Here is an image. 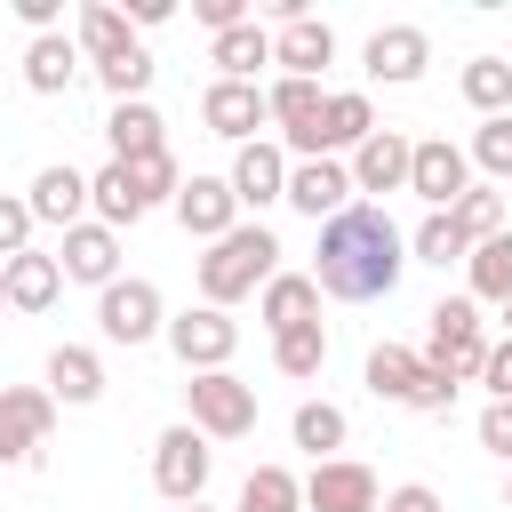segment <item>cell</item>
<instances>
[{
	"instance_id": "cell-1",
	"label": "cell",
	"mask_w": 512,
	"mask_h": 512,
	"mask_svg": "<svg viewBox=\"0 0 512 512\" xmlns=\"http://www.w3.org/2000/svg\"><path fill=\"white\" fill-rule=\"evenodd\" d=\"M408 264H416V256H408L400 224H392L384 208L352 200V208H344L336 224H320V264H312V280H320V296L368 304V296H392Z\"/></svg>"
},
{
	"instance_id": "cell-2",
	"label": "cell",
	"mask_w": 512,
	"mask_h": 512,
	"mask_svg": "<svg viewBox=\"0 0 512 512\" xmlns=\"http://www.w3.org/2000/svg\"><path fill=\"white\" fill-rule=\"evenodd\" d=\"M280 280V240L264 232V224H240V232H224L208 256H200V296L224 312V304H240V296H256V288H272Z\"/></svg>"
},
{
	"instance_id": "cell-3",
	"label": "cell",
	"mask_w": 512,
	"mask_h": 512,
	"mask_svg": "<svg viewBox=\"0 0 512 512\" xmlns=\"http://www.w3.org/2000/svg\"><path fill=\"white\" fill-rule=\"evenodd\" d=\"M368 392L392 400V408H416V416H448L456 408V376L408 344H376L368 352Z\"/></svg>"
},
{
	"instance_id": "cell-4",
	"label": "cell",
	"mask_w": 512,
	"mask_h": 512,
	"mask_svg": "<svg viewBox=\"0 0 512 512\" xmlns=\"http://www.w3.org/2000/svg\"><path fill=\"white\" fill-rule=\"evenodd\" d=\"M424 320H432V344H424V360H440L456 384L488 368V352H496V344H488V328H480V304H472V296H440Z\"/></svg>"
},
{
	"instance_id": "cell-5",
	"label": "cell",
	"mask_w": 512,
	"mask_h": 512,
	"mask_svg": "<svg viewBox=\"0 0 512 512\" xmlns=\"http://www.w3.org/2000/svg\"><path fill=\"white\" fill-rule=\"evenodd\" d=\"M208 464H216V448H208L200 424H168V432L152 440V488H160L168 504H200Z\"/></svg>"
},
{
	"instance_id": "cell-6",
	"label": "cell",
	"mask_w": 512,
	"mask_h": 512,
	"mask_svg": "<svg viewBox=\"0 0 512 512\" xmlns=\"http://www.w3.org/2000/svg\"><path fill=\"white\" fill-rule=\"evenodd\" d=\"M168 352H176L192 376H216V368H232V352H240V320L216 312V304H192V312L168 320Z\"/></svg>"
},
{
	"instance_id": "cell-7",
	"label": "cell",
	"mask_w": 512,
	"mask_h": 512,
	"mask_svg": "<svg viewBox=\"0 0 512 512\" xmlns=\"http://www.w3.org/2000/svg\"><path fill=\"white\" fill-rule=\"evenodd\" d=\"M184 400H192V424H200L208 440H248V432H256V384H240L232 368L192 376Z\"/></svg>"
},
{
	"instance_id": "cell-8",
	"label": "cell",
	"mask_w": 512,
	"mask_h": 512,
	"mask_svg": "<svg viewBox=\"0 0 512 512\" xmlns=\"http://www.w3.org/2000/svg\"><path fill=\"white\" fill-rule=\"evenodd\" d=\"M96 328H104V344H152V336H168L160 288L152 280H112L96 296Z\"/></svg>"
},
{
	"instance_id": "cell-9",
	"label": "cell",
	"mask_w": 512,
	"mask_h": 512,
	"mask_svg": "<svg viewBox=\"0 0 512 512\" xmlns=\"http://www.w3.org/2000/svg\"><path fill=\"white\" fill-rule=\"evenodd\" d=\"M272 120H280V136H288V152H304V160H328V136H320V120H328V88L320 80H272Z\"/></svg>"
},
{
	"instance_id": "cell-10",
	"label": "cell",
	"mask_w": 512,
	"mask_h": 512,
	"mask_svg": "<svg viewBox=\"0 0 512 512\" xmlns=\"http://www.w3.org/2000/svg\"><path fill=\"white\" fill-rule=\"evenodd\" d=\"M408 192H416L432 216H448V208L472 192V152L448 144V136H424V144H416V176H408Z\"/></svg>"
},
{
	"instance_id": "cell-11",
	"label": "cell",
	"mask_w": 512,
	"mask_h": 512,
	"mask_svg": "<svg viewBox=\"0 0 512 512\" xmlns=\"http://www.w3.org/2000/svg\"><path fill=\"white\" fill-rule=\"evenodd\" d=\"M200 120H208V136L256 144V128L272 120V88H256V80H208V96H200Z\"/></svg>"
},
{
	"instance_id": "cell-12",
	"label": "cell",
	"mask_w": 512,
	"mask_h": 512,
	"mask_svg": "<svg viewBox=\"0 0 512 512\" xmlns=\"http://www.w3.org/2000/svg\"><path fill=\"white\" fill-rule=\"evenodd\" d=\"M424 64H432L424 24H376V32H368V48H360V72H368V80H392V88L424 80Z\"/></svg>"
},
{
	"instance_id": "cell-13",
	"label": "cell",
	"mask_w": 512,
	"mask_h": 512,
	"mask_svg": "<svg viewBox=\"0 0 512 512\" xmlns=\"http://www.w3.org/2000/svg\"><path fill=\"white\" fill-rule=\"evenodd\" d=\"M176 224L192 232V240H224V232H240V192H232V176H184V192H176Z\"/></svg>"
},
{
	"instance_id": "cell-14",
	"label": "cell",
	"mask_w": 512,
	"mask_h": 512,
	"mask_svg": "<svg viewBox=\"0 0 512 512\" xmlns=\"http://www.w3.org/2000/svg\"><path fill=\"white\" fill-rule=\"evenodd\" d=\"M48 424H56V392H40V384L0 392V456L8 464H32L40 440H48Z\"/></svg>"
},
{
	"instance_id": "cell-15",
	"label": "cell",
	"mask_w": 512,
	"mask_h": 512,
	"mask_svg": "<svg viewBox=\"0 0 512 512\" xmlns=\"http://www.w3.org/2000/svg\"><path fill=\"white\" fill-rule=\"evenodd\" d=\"M304 512H384L376 472H368V464H352V456L312 464V480H304Z\"/></svg>"
},
{
	"instance_id": "cell-16",
	"label": "cell",
	"mask_w": 512,
	"mask_h": 512,
	"mask_svg": "<svg viewBox=\"0 0 512 512\" xmlns=\"http://www.w3.org/2000/svg\"><path fill=\"white\" fill-rule=\"evenodd\" d=\"M352 168L344 160H296V176H288V208L296 216H312V224H336L344 208H352Z\"/></svg>"
},
{
	"instance_id": "cell-17",
	"label": "cell",
	"mask_w": 512,
	"mask_h": 512,
	"mask_svg": "<svg viewBox=\"0 0 512 512\" xmlns=\"http://www.w3.org/2000/svg\"><path fill=\"white\" fill-rule=\"evenodd\" d=\"M24 200H32V216H40V224L72 232V224H88V208H96V184H88L72 160H56V168H40V176H32V192H24Z\"/></svg>"
},
{
	"instance_id": "cell-18",
	"label": "cell",
	"mask_w": 512,
	"mask_h": 512,
	"mask_svg": "<svg viewBox=\"0 0 512 512\" xmlns=\"http://www.w3.org/2000/svg\"><path fill=\"white\" fill-rule=\"evenodd\" d=\"M56 264H64V280H88V288L104 296V288L120 280V232L88 216V224H72V232H64V248H56Z\"/></svg>"
},
{
	"instance_id": "cell-19",
	"label": "cell",
	"mask_w": 512,
	"mask_h": 512,
	"mask_svg": "<svg viewBox=\"0 0 512 512\" xmlns=\"http://www.w3.org/2000/svg\"><path fill=\"white\" fill-rule=\"evenodd\" d=\"M408 176H416V136H400V128H376L352 152V184L360 192H408Z\"/></svg>"
},
{
	"instance_id": "cell-20",
	"label": "cell",
	"mask_w": 512,
	"mask_h": 512,
	"mask_svg": "<svg viewBox=\"0 0 512 512\" xmlns=\"http://www.w3.org/2000/svg\"><path fill=\"white\" fill-rule=\"evenodd\" d=\"M288 160H280V144H240L232 152V192H240V208H272V200H288Z\"/></svg>"
},
{
	"instance_id": "cell-21",
	"label": "cell",
	"mask_w": 512,
	"mask_h": 512,
	"mask_svg": "<svg viewBox=\"0 0 512 512\" xmlns=\"http://www.w3.org/2000/svg\"><path fill=\"white\" fill-rule=\"evenodd\" d=\"M56 288H64V264H56V256H40V248L8 256V272H0V296H8L16 312H48V304H56Z\"/></svg>"
},
{
	"instance_id": "cell-22",
	"label": "cell",
	"mask_w": 512,
	"mask_h": 512,
	"mask_svg": "<svg viewBox=\"0 0 512 512\" xmlns=\"http://www.w3.org/2000/svg\"><path fill=\"white\" fill-rule=\"evenodd\" d=\"M328 64H336V32H328L320 16L280 24V72H288V80H320Z\"/></svg>"
},
{
	"instance_id": "cell-23",
	"label": "cell",
	"mask_w": 512,
	"mask_h": 512,
	"mask_svg": "<svg viewBox=\"0 0 512 512\" xmlns=\"http://www.w3.org/2000/svg\"><path fill=\"white\" fill-rule=\"evenodd\" d=\"M256 312H264V328H272V336L312 328V320H320V280H312V272H280V280L264 288V304H256Z\"/></svg>"
},
{
	"instance_id": "cell-24",
	"label": "cell",
	"mask_w": 512,
	"mask_h": 512,
	"mask_svg": "<svg viewBox=\"0 0 512 512\" xmlns=\"http://www.w3.org/2000/svg\"><path fill=\"white\" fill-rule=\"evenodd\" d=\"M136 48V32H128V8H112V0H88L80 8V56L104 72V64H120Z\"/></svg>"
},
{
	"instance_id": "cell-25",
	"label": "cell",
	"mask_w": 512,
	"mask_h": 512,
	"mask_svg": "<svg viewBox=\"0 0 512 512\" xmlns=\"http://www.w3.org/2000/svg\"><path fill=\"white\" fill-rule=\"evenodd\" d=\"M72 80H80V40L48 32V40L24 48V88H32V96H64Z\"/></svg>"
},
{
	"instance_id": "cell-26",
	"label": "cell",
	"mask_w": 512,
	"mask_h": 512,
	"mask_svg": "<svg viewBox=\"0 0 512 512\" xmlns=\"http://www.w3.org/2000/svg\"><path fill=\"white\" fill-rule=\"evenodd\" d=\"M168 120L152 112V104H112V120H104V144H112V160H152V152H168V136H160Z\"/></svg>"
},
{
	"instance_id": "cell-27",
	"label": "cell",
	"mask_w": 512,
	"mask_h": 512,
	"mask_svg": "<svg viewBox=\"0 0 512 512\" xmlns=\"http://www.w3.org/2000/svg\"><path fill=\"white\" fill-rule=\"evenodd\" d=\"M48 392L72 400V408H88V400L104 392V360H96L88 344H56V352H48Z\"/></svg>"
},
{
	"instance_id": "cell-28",
	"label": "cell",
	"mask_w": 512,
	"mask_h": 512,
	"mask_svg": "<svg viewBox=\"0 0 512 512\" xmlns=\"http://www.w3.org/2000/svg\"><path fill=\"white\" fill-rule=\"evenodd\" d=\"M456 88H464V104H472L480 120H504V112H512V56H472V64L456 72Z\"/></svg>"
},
{
	"instance_id": "cell-29",
	"label": "cell",
	"mask_w": 512,
	"mask_h": 512,
	"mask_svg": "<svg viewBox=\"0 0 512 512\" xmlns=\"http://www.w3.org/2000/svg\"><path fill=\"white\" fill-rule=\"evenodd\" d=\"M208 56H216V80H256V64H280V40H272L264 24H240V32H224Z\"/></svg>"
},
{
	"instance_id": "cell-30",
	"label": "cell",
	"mask_w": 512,
	"mask_h": 512,
	"mask_svg": "<svg viewBox=\"0 0 512 512\" xmlns=\"http://www.w3.org/2000/svg\"><path fill=\"white\" fill-rule=\"evenodd\" d=\"M288 432H296V448H304V456H312V464H328V456H336V448H344V440H352V416H344V408H336V400H304V408H296V424H288Z\"/></svg>"
},
{
	"instance_id": "cell-31",
	"label": "cell",
	"mask_w": 512,
	"mask_h": 512,
	"mask_svg": "<svg viewBox=\"0 0 512 512\" xmlns=\"http://www.w3.org/2000/svg\"><path fill=\"white\" fill-rule=\"evenodd\" d=\"M320 136H328V152H360V144L376 136V104H368L360 88H336V96H328V120H320Z\"/></svg>"
},
{
	"instance_id": "cell-32",
	"label": "cell",
	"mask_w": 512,
	"mask_h": 512,
	"mask_svg": "<svg viewBox=\"0 0 512 512\" xmlns=\"http://www.w3.org/2000/svg\"><path fill=\"white\" fill-rule=\"evenodd\" d=\"M88 184H96V224H112V232H120V224H136V216H152V200L136 192V176H128L120 160H104V168H96Z\"/></svg>"
},
{
	"instance_id": "cell-33",
	"label": "cell",
	"mask_w": 512,
	"mask_h": 512,
	"mask_svg": "<svg viewBox=\"0 0 512 512\" xmlns=\"http://www.w3.org/2000/svg\"><path fill=\"white\" fill-rule=\"evenodd\" d=\"M232 512H304V480L288 472V464H256L248 480H240V504Z\"/></svg>"
},
{
	"instance_id": "cell-34",
	"label": "cell",
	"mask_w": 512,
	"mask_h": 512,
	"mask_svg": "<svg viewBox=\"0 0 512 512\" xmlns=\"http://www.w3.org/2000/svg\"><path fill=\"white\" fill-rule=\"evenodd\" d=\"M464 272H472V304H512V232L480 240Z\"/></svg>"
},
{
	"instance_id": "cell-35",
	"label": "cell",
	"mask_w": 512,
	"mask_h": 512,
	"mask_svg": "<svg viewBox=\"0 0 512 512\" xmlns=\"http://www.w3.org/2000/svg\"><path fill=\"white\" fill-rule=\"evenodd\" d=\"M272 368H280V376H296V384H304V376H320V368H328V328L312 320V328L272 336Z\"/></svg>"
},
{
	"instance_id": "cell-36",
	"label": "cell",
	"mask_w": 512,
	"mask_h": 512,
	"mask_svg": "<svg viewBox=\"0 0 512 512\" xmlns=\"http://www.w3.org/2000/svg\"><path fill=\"white\" fill-rule=\"evenodd\" d=\"M408 256H416V264H472V240L456 232V216H424V224L408 232Z\"/></svg>"
},
{
	"instance_id": "cell-37",
	"label": "cell",
	"mask_w": 512,
	"mask_h": 512,
	"mask_svg": "<svg viewBox=\"0 0 512 512\" xmlns=\"http://www.w3.org/2000/svg\"><path fill=\"white\" fill-rule=\"evenodd\" d=\"M448 216H456V232L480 248V240H496V232H504V192H496V184H472V192H464Z\"/></svg>"
},
{
	"instance_id": "cell-38",
	"label": "cell",
	"mask_w": 512,
	"mask_h": 512,
	"mask_svg": "<svg viewBox=\"0 0 512 512\" xmlns=\"http://www.w3.org/2000/svg\"><path fill=\"white\" fill-rule=\"evenodd\" d=\"M464 152H472V168H488V176H512V112H504V120H480Z\"/></svg>"
},
{
	"instance_id": "cell-39",
	"label": "cell",
	"mask_w": 512,
	"mask_h": 512,
	"mask_svg": "<svg viewBox=\"0 0 512 512\" xmlns=\"http://www.w3.org/2000/svg\"><path fill=\"white\" fill-rule=\"evenodd\" d=\"M32 224H40V216H32V200H24V192H8V200H0V256H24V248H32Z\"/></svg>"
},
{
	"instance_id": "cell-40",
	"label": "cell",
	"mask_w": 512,
	"mask_h": 512,
	"mask_svg": "<svg viewBox=\"0 0 512 512\" xmlns=\"http://www.w3.org/2000/svg\"><path fill=\"white\" fill-rule=\"evenodd\" d=\"M480 448L512 464V400H488V408H480Z\"/></svg>"
},
{
	"instance_id": "cell-41",
	"label": "cell",
	"mask_w": 512,
	"mask_h": 512,
	"mask_svg": "<svg viewBox=\"0 0 512 512\" xmlns=\"http://www.w3.org/2000/svg\"><path fill=\"white\" fill-rule=\"evenodd\" d=\"M192 16H200L216 40H224V32H240V24H256V16H248V0H192Z\"/></svg>"
},
{
	"instance_id": "cell-42",
	"label": "cell",
	"mask_w": 512,
	"mask_h": 512,
	"mask_svg": "<svg viewBox=\"0 0 512 512\" xmlns=\"http://www.w3.org/2000/svg\"><path fill=\"white\" fill-rule=\"evenodd\" d=\"M384 512H448V504H440V488H424V480H400V488L384 496Z\"/></svg>"
},
{
	"instance_id": "cell-43",
	"label": "cell",
	"mask_w": 512,
	"mask_h": 512,
	"mask_svg": "<svg viewBox=\"0 0 512 512\" xmlns=\"http://www.w3.org/2000/svg\"><path fill=\"white\" fill-rule=\"evenodd\" d=\"M480 376H488V400H512V336L488 352V368H480Z\"/></svg>"
},
{
	"instance_id": "cell-44",
	"label": "cell",
	"mask_w": 512,
	"mask_h": 512,
	"mask_svg": "<svg viewBox=\"0 0 512 512\" xmlns=\"http://www.w3.org/2000/svg\"><path fill=\"white\" fill-rule=\"evenodd\" d=\"M16 16H24L40 40H48V24H56V0H16Z\"/></svg>"
},
{
	"instance_id": "cell-45",
	"label": "cell",
	"mask_w": 512,
	"mask_h": 512,
	"mask_svg": "<svg viewBox=\"0 0 512 512\" xmlns=\"http://www.w3.org/2000/svg\"><path fill=\"white\" fill-rule=\"evenodd\" d=\"M168 16H176L168 0H128V24H168Z\"/></svg>"
},
{
	"instance_id": "cell-46",
	"label": "cell",
	"mask_w": 512,
	"mask_h": 512,
	"mask_svg": "<svg viewBox=\"0 0 512 512\" xmlns=\"http://www.w3.org/2000/svg\"><path fill=\"white\" fill-rule=\"evenodd\" d=\"M504 512H512V472H504Z\"/></svg>"
},
{
	"instance_id": "cell-47",
	"label": "cell",
	"mask_w": 512,
	"mask_h": 512,
	"mask_svg": "<svg viewBox=\"0 0 512 512\" xmlns=\"http://www.w3.org/2000/svg\"><path fill=\"white\" fill-rule=\"evenodd\" d=\"M184 512H208V504H184Z\"/></svg>"
},
{
	"instance_id": "cell-48",
	"label": "cell",
	"mask_w": 512,
	"mask_h": 512,
	"mask_svg": "<svg viewBox=\"0 0 512 512\" xmlns=\"http://www.w3.org/2000/svg\"><path fill=\"white\" fill-rule=\"evenodd\" d=\"M504 328H512V304H504Z\"/></svg>"
}]
</instances>
